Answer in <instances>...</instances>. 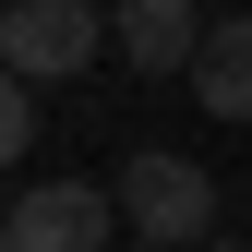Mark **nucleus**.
<instances>
[{
  "mask_svg": "<svg viewBox=\"0 0 252 252\" xmlns=\"http://www.w3.org/2000/svg\"><path fill=\"white\" fill-rule=\"evenodd\" d=\"M24 144H36V108H24V84H12V72H0V168H12V156H24Z\"/></svg>",
  "mask_w": 252,
  "mask_h": 252,
  "instance_id": "obj_6",
  "label": "nucleus"
},
{
  "mask_svg": "<svg viewBox=\"0 0 252 252\" xmlns=\"http://www.w3.org/2000/svg\"><path fill=\"white\" fill-rule=\"evenodd\" d=\"M108 36H120L132 72H192V60H204V12H192V0H120Z\"/></svg>",
  "mask_w": 252,
  "mask_h": 252,
  "instance_id": "obj_4",
  "label": "nucleus"
},
{
  "mask_svg": "<svg viewBox=\"0 0 252 252\" xmlns=\"http://www.w3.org/2000/svg\"><path fill=\"white\" fill-rule=\"evenodd\" d=\"M120 192L108 180H36L12 216H0V252H120Z\"/></svg>",
  "mask_w": 252,
  "mask_h": 252,
  "instance_id": "obj_3",
  "label": "nucleus"
},
{
  "mask_svg": "<svg viewBox=\"0 0 252 252\" xmlns=\"http://www.w3.org/2000/svg\"><path fill=\"white\" fill-rule=\"evenodd\" d=\"M204 252H252V240H204Z\"/></svg>",
  "mask_w": 252,
  "mask_h": 252,
  "instance_id": "obj_7",
  "label": "nucleus"
},
{
  "mask_svg": "<svg viewBox=\"0 0 252 252\" xmlns=\"http://www.w3.org/2000/svg\"><path fill=\"white\" fill-rule=\"evenodd\" d=\"M120 252H144V240H120Z\"/></svg>",
  "mask_w": 252,
  "mask_h": 252,
  "instance_id": "obj_8",
  "label": "nucleus"
},
{
  "mask_svg": "<svg viewBox=\"0 0 252 252\" xmlns=\"http://www.w3.org/2000/svg\"><path fill=\"white\" fill-rule=\"evenodd\" d=\"M192 96H204L216 120H252V12L204 24V60H192Z\"/></svg>",
  "mask_w": 252,
  "mask_h": 252,
  "instance_id": "obj_5",
  "label": "nucleus"
},
{
  "mask_svg": "<svg viewBox=\"0 0 252 252\" xmlns=\"http://www.w3.org/2000/svg\"><path fill=\"white\" fill-rule=\"evenodd\" d=\"M120 216H132L144 252H204L216 240V180L192 168V156H120Z\"/></svg>",
  "mask_w": 252,
  "mask_h": 252,
  "instance_id": "obj_2",
  "label": "nucleus"
},
{
  "mask_svg": "<svg viewBox=\"0 0 252 252\" xmlns=\"http://www.w3.org/2000/svg\"><path fill=\"white\" fill-rule=\"evenodd\" d=\"M108 60V12L96 0H0V72L12 84H72Z\"/></svg>",
  "mask_w": 252,
  "mask_h": 252,
  "instance_id": "obj_1",
  "label": "nucleus"
}]
</instances>
